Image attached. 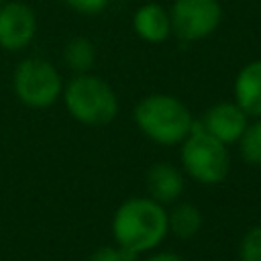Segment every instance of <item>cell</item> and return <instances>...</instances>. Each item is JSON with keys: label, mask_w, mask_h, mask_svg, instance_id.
Here are the masks:
<instances>
[{"label": "cell", "mask_w": 261, "mask_h": 261, "mask_svg": "<svg viewBox=\"0 0 261 261\" xmlns=\"http://www.w3.org/2000/svg\"><path fill=\"white\" fill-rule=\"evenodd\" d=\"M110 230L114 245L133 257L151 253L169 234L167 206L151 196L128 198L114 210Z\"/></svg>", "instance_id": "1"}, {"label": "cell", "mask_w": 261, "mask_h": 261, "mask_svg": "<svg viewBox=\"0 0 261 261\" xmlns=\"http://www.w3.org/2000/svg\"><path fill=\"white\" fill-rule=\"evenodd\" d=\"M147 192L153 200H157L163 206L175 204L179 196L184 194L186 188V173L181 167L169 163V161H159L153 163L147 171Z\"/></svg>", "instance_id": "9"}, {"label": "cell", "mask_w": 261, "mask_h": 261, "mask_svg": "<svg viewBox=\"0 0 261 261\" xmlns=\"http://www.w3.org/2000/svg\"><path fill=\"white\" fill-rule=\"evenodd\" d=\"M61 100L67 114L84 126H106L118 114V96L114 88L94 73H75L63 84Z\"/></svg>", "instance_id": "3"}, {"label": "cell", "mask_w": 261, "mask_h": 261, "mask_svg": "<svg viewBox=\"0 0 261 261\" xmlns=\"http://www.w3.org/2000/svg\"><path fill=\"white\" fill-rule=\"evenodd\" d=\"M249 116L247 112L234 102V100H222L212 104L202 120L198 122L208 135H212L214 139H218L224 145H237L241 135L245 133L247 124H249Z\"/></svg>", "instance_id": "8"}, {"label": "cell", "mask_w": 261, "mask_h": 261, "mask_svg": "<svg viewBox=\"0 0 261 261\" xmlns=\"http://www.w3.org/2000/svg\"><path fill=\"white\" fill-rule=\"evenodd\" d=\"M37 35V14L20 0H6L0 6V47L6 51H22Z\"/></svg>", "instance_id": "7"}, {"label": "cell", "mask_w": 261, "mask_h": 261, "mask_svg": "<svg viewBox=\"0 0 261 261\" xmlns=\"http://www.w3.org/2000/svg\"><path fill=\"white\" fill-rule=\"evenodd\" d=\"M220 0H173L169 8L171 33L184 43L210 37L222 22Z\"/></svg>", "instance_id": "6"}, {"label": "cell", "mask_w": 261, "mask_h": 261, "mask_svg": "<svg viewBox=\"0 0 261 261\" xmlns=\"http://www.w3.org/2000/svg\"><path fill=\"white\" fill-rule=\"evenodd\" d=\"M232 96L249 118H261V59H253L239 69Z\"/></svg>", "instance_id": "11"}, {"label": "cell", "mask_w": 261, "mask_h": 261, "mask_svg": "<svg viewBox=\"0 0 261 261\" xmlns=\"http://www.w3.org/2000/svg\"><path fill=\"white\" fill-rule=\"evenodd\" d=\"M169 232L179 241L194 239L204 226V214L194 202H175L171 210H167Z\"/></svg>", "instance_id": "12"}, {"label": "cell", "mask_w": 261, "mask_h": 261, "mask_svg": "<svg viewBox=\"0 0 261 261\" xmlns=\"http://www.w3.org/2000/svg\"><path fill=\"white\" fill-rule=\"evenodd\" d=\"M12 88L20 104L33 110H47L63 94V80L57 67L43 57L18 61L12 73Z\"/></svg>", "instance_id": "5"}, {"label": "cell", "mask_w": 261, "mask_h": 261, "mask_svg": "<svg viewBox=\"0 0 261 261\" xmlns=\"http://www.w3.org/2000/svg\"><path fill=\"white\" fill-rule=\"evenodd\" d=\"M241 159L249 165H261V118L249 120L245 133L239 139Z\"/></svg>", "instance_id": "14"}, {"label": "cell", "mask_w": 261, "mask_h": 261, "mask_svg": "<svg viewBox=\"0 0 261 261\" xmlns=\"http://www.w3.org/2000/svg\"><path fill=\"white\" fill-rule=\"evenodd\" d=\"M143 261H186L179 253H173V251H151Z\"/></svg>", "instance_id": "18"}, {"label": "cell", "mask_w": 261, "mask_h": 261, "mask_svg": "<svg viewBox=\"0 0 261 261\" xmlns=\"http://www.w3.org/2000/svg\"><path fill=\"white\" fill-rule=\"evenodd\" d=\"M73 12L84 14V16H98L102 14L112 0H63Z\"/></svg>", "instance_id": "16"}, {"label": "cell", "mask_w": 261, "mask_h": 261, "mask_svg": "<svg viewBox=\"0 0 261 261\" xmlns=\"http://www.w3.org/2000/svg\"><path fill=\"white\" fill-rule=\"evenodd\" d=\"M133 120L151 143L161 147L181 145L196 124L188 104L171 94H149L139 100Z\"/></svg>", "instance_id": "2"}, {"label": "cell", "mask_w": 261, "mask_h": 261, "mask_svg": "<svg viewBox=\"0 0 261 261\" xmlns=\"http://www.w3.org/2000/svg\"><path fill=\"white\" fill-rule=\"evenodd\" d=\"M4 2H6V0H0V6H2V4H4Z\"/></svg>", "instance_id": "19"}, {"label": "cell", "mask_w": 261, "mask_h": 261, "mask_svg": "<svg viewBox=\"0 0 261 261\" xmlns=\"http://www.w3.org/2000/svg\"><path fill=\"white\" fill-rule=\"evenodd\" d=\"M179 163L190 179L204 186H216L224 181L230 171L228 145L208 135L196 122L192 133L179 145Z\"/></svg>", "instance_id": "4"}, {"label": "cell", "mask_w": 261, "mask_h": 261, "mask_svg": "<svg viewBox=\"0 0 261 261\" xmlns=\"http://www.w3.org/2000/svg\"><path fill=\"white\" fill-rule=\"evenodd\" d=\"M239 261H261V224L247 228L241 237Z\"/></svg>", "instance_id": "15"}, {"label": "cell", "mask_w": 261, "mask_h": 261, "mask_svg": "<svg viewBox=\"0 0 261 261\" xmlns=\"http://www.w3.org/2000/svg\"><path fill=\"white\" fill-rule=\"evenodd\" d=\"M135 259L137 257H133L130 253L122 251L116 245H102L94 253H90V257L86 261H135Z\"/></svg>", "instance_id": "17"}, {"label": "cell", "mask_w": 261, "mask_h": 261, "mask_svg": "<svg viewBox=\"0 0 261 261\" xmlns=\"http://www.w3.org/2000/svg\"><path fill=\"white\" fill-rule=\"evenodd\" d=\"M133 31L145 43H153V45L165 43L173 35L169 8H165L159 2L141 4L133 14Z\"/></svg>", "instance_id": "10"}, {"label": "cell", "mask_w": 261, "mask_h": 261, "mask_svg": "<svg viewBox=\"0 0 261 261\" xmlns=\"http://www.w3.org/2000/svg\"><path fill=\"white\" fill-rule=\"evenodd\" d=\"M63 63L73 73H88L96 63V47L92 39L84 35L71 37L63 47Z\"/></svg>", "instance_id": "13"}]
</instances>
